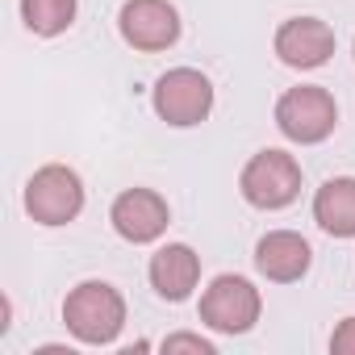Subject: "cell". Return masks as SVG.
Listing matches in <instances>:
<instances>
[{"mask_svg": "<svg viewBox=\"0 0 355 355\" xmlns=\"http://www.w3.org/2000/svg\"><path fill=\"white\" fill-rule=\"evenodd\" d=\"M201 280V255L189 243H167L150 255V288L163 301H189Z\"/></svg>", "mask_w": 355, "mask_h": 355, "instance_id": "30bf717a", "label": "cell"}, {"mask_svg": "<svg viewBox=\"0 0 355 355\" xmlns=\"http://www.w3.org/2000/svg\"><path fill=\"white\" fill-rule=\"evenodd\" d=\"M239 189H243L247 205H255V209H284L301 193V163L288 150L268 146V150L247 159V167L239 175Z\"/></svg>", "mask_w": 355, "mask_h": 355, "instance_id": "7a4b0ae2", "label": "cell"}, {"mask_svg": "<svg viewBox=\"0 0 355 355\" xmlns=\"http://www.w3.org/2000/svg\"><path fill=\"white\" fill-rule=\"evenodd\" d=\"M117 30L134 51H167L180 38V13L171 0H125L117 13Z\"/></svg>", "mask_w": 355, "mask_h": 355, "instance_id": "52a82bcc", "label": "cell"}, {"mask_svg": "<svg viewBox=\"0 0 355 355\" xmlns=\"http://www.w3.org/2000/svg\"><path fill=\"white\" fill-rule=\"evenodd\" d=\"M84 209V184L80 175L63 163H46L30 175L26 184V214L38 226H67Z\"/></svg>", "mask_w": 355, "mask_h": 355, "instance_id": "277c9868", "label": "cell"}, {"mask_svg": "<svg viewBox=\"0 0 355 355\" xmlns=\"http://www.w3.org/2000/svg\"><path fill=\"white\" fill-rule=\"evenodd\" d=\"M21 21L38 38H55L76 21V0H21Z\"/></svg>", "mask_w": 355, "mask_h": 355, "instance_id": "4fadbf2b", "label": "cell"}, {"mask_svg": "<svg viewBox=\"0 0 355 355\" xmlns=\"http://www.w3.org/2000/svg\"><path fill=\"white\" fill-rule=\"evenodd\" d=\"M263 313V297L247 276H218L201 293V322L218 334H247Z\"/></svg>", "mask_w": 355, "mask_h": 355, "instance_id": "5b68a950", "label": "cell"}, {"mask_svg": "<svg viewBox=\"0 0 355 355\" xmlns=\"http://www.w3.org/2000/svg\"><path fill=\"white\" fill-rule=\"evenodd\" d=\"M276 55L284 67H297V71L322 67L334 55V30L318 17H288L276 30Z\"/></svg>", "mask_w": 355, "mask_h": 355, "instance_id": "9c48e42d", "label": "cell"}, {"mask_svg": "<svg viewBox=\"0 0 355 355\" xmlns=\"http://www.w3.org/2000/svg\"><path fill=\"white\" fill-rule=\"evenodd\" d=\"M313 222L334 239H355V175H334L318 189Z\"/></svg>", "mask_w": 355, "mask_h": 355, "instance_id": "7c38bea8", "label": "cell"}, {"mask_svg": "<svg viewBox=\"0 0 355 355\" xmlns=\"http://www.w3.org/2000/svg\"><path fill=\"white\" fill-rule=\"evenodd\" d=\"M214 109V84L197 67H171L155 80V113L167 125H201Z\"/></svg>", "mask_w": 355, "mask_h": 355, "instance_id": "8992f818", "label": "cell"}, {"mask_svg": "<svg viewBox=\"0 0 355 355\" xmlns=\"http://www.w3.org/2000/svg\"><path fill=\"white\" fill-rule=\"evenodd\" d=\"M63 326L84 347H109L125 326V297L109 280H84L63 301Z\"/></svg>", "mask_w": 355, "mask_h": 355, "instance_id": "6da1fadb", "label": "cell"}, {"mask_svg": "<svg viewBox=\"0 0 355 355\" xmlns=\"http://www.w3.org/2000/svg\"><path fill=\"white\" fill-rule=\"evenodd\" d=\"M330 351L334 355H355V318H343L338 330L330 334Z\"/></svg>", "mask_w": 355, "mask_h": 355, "instance_id": "9a60e30c", "label": "cell"}, {"mask_svg": "<svg viewBox=\"0 0 355 355\" xmlns=\"http://www.w3.org/2000/svg\"><path fill=\"white\" fill-rule=\"evenodd\" d=\"M276 125L288 142H301V146H313V142H326L338 125V105L326 88L318 84H301V88H288L280 101H276Z\"/></svg>", "mask_w": 355, "mask_h": 355, "instance_id": "3957f363", "label": "cell"}, {"mask_svg": "<svg viewBox=\"0 0 355 355\" xmlns=\"http://www.w3.org/2000/svg\"><path fill=\"white\" fill-rule=\"evenodd\" d=\"M309 263H313V251H309V243H305L297 230H272V234H263L259 247H255V268H259V276H268V280H276V284L301 280V276L309 272Z\"/></svg>", "mask_w": 355, "mask_h": 355, "instance_id": "8fae6325", "label": "cell"}, {"mask_svg": "<svg viewBox=\"0 0 355 355\" xmlns=\"http://www.w3.org/2000/svg\"><path fill=\"white\" fill-rule=\"evenodd\" d=\"M163 351H197V355H214V343L201 338V334H167L163 338Z\"/></svg>", "mask_w": 355, "mask_h": 355, "instance_id": "5bb4252c", "label": "cell"}, {"mask_svg": "<svg viewBox=\"0 0 355 355\" xmlns=\"http://www.w3.org/2000/svg\"><path fill=\"white\" fill-rule=\"evenodd\" d=\"M109 222H113V230H117L125 243H155V239L167 230L171 214H167V201H163L155 189H125V193L113 201Z\"/></svg>", "mask_w": 355, "mask_h": 355, "instance_id": "ba28073f", "label": "cell"}]
</instances>
